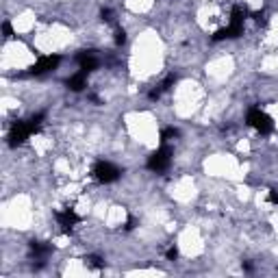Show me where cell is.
Here are the masks:
<instances>
[{"label": "cell", "mask_w": 278, "mask_h": 278, "mask_svg": "<svg viewBox=\"0 0 278 278\" xmlns=\"http://www.w3.org/2000/svg\"><path fill=\"white\" fill-rule=\"evenodd\" d=\"M254 17V22L257 24H268V15H265V11H254V13H250Z\"/></svg>", "instance_id": "obj_14"}, {"label": "cell", "mask_w": 278, "mask_h": 278, "mask_svg": "<svg viewBox=\"0 0 278 278\" xmlns=\"http://www.w3.org/2000/svg\"><path fill=\"white\" fill-rule=\"evenodd\" d=\"M31 254L37 261H44L46 257L52 254V246L46 244V241H31Z\"/></svg>", "instance_id": "obj_10"}, {"label": "cell", "mask_w": 278, "mask_h": 278, "mask_svg": "<svg viewBox=\"0 0 278 278\" xmlns=\"http://www.w3.org/2000/svg\"><path fill=\"white\" fill-rule=\"evenodd\" d=\"M246 122H248V126H252L254 131L261 133V135H270L272 131H274V120L265 113L261 106H252V109H248Z\"/></svg>", "instance_id": "obj_4"}, {"label": "cell", "mask_w": 278, "mask_h": 278, "mask_svg": "<svg viewBox=\"0 0 278 278\" xmlns=\"http://www.w3.org/2000/svg\"><path fill=\"white\" fill-rule=\"evenodd\" d=\"M170 165H172V148L168 144H161V148H157L146 161V168L155 174H163Z\"/></svg>", "instance_id": "obj_3"}, {"label": "cell", "mask_w": 278, "mask_h": 278, "mask_svg": "<svg viewBox=\"0 0 278 278\" xmlns=\"http://www.w3.org/2000/svg\"><path fill=\"white\" fill-rule=\"evenodd\" d=\"M85 263L90 265L92 270H102V268H104V261H102V257H98V254H90V257L85 259Z\"/></svg>", "instance_id": "obj_12"}, {"label": "cell", "mask_w": 278, "mask_h": 278, "mask_svg": "<svg viewBox=\"0 0 278 278\" xmlns=\"http://www.w3.org/2000/svg\"><path fill=\"white\" fill-rule=\"evenodd\" d=\"M248 15H250V11H248L244 4H235V7L230 9V22H228L230 39H235V37H239V35H244V22H246Z\"/></svg>", "instance_id": "obj_5"}, {"label": "cell", "mask_w": 278, "mask_h": 278, "mask_svg": "<svg viewBox=\"0 0 278 278\" xmlns=\"http://www.w3.org/2000/svg\"><path fill=\"white\" fill-rule=\"evenodd\" d=\"M66 85H68V90L70 92H85L87 90V85H90V81H87V72H83V70H79L76 74H72L70 79L66 81Z\"/></svg>", "instance_id": "obj_9"}, {"label": "cell", "mask_w": 278, "mask_h": 278, "mask_svg": "<svg viewBox=\"0 0 278 278\" xmlns=\"http://www.w3.org/2000/svg\"><path fill=\"white\" fill-rule=\"evenodd\" d=\"M113 41H115V46L120 48V46L126 44V31H124L122 26H115V35H113Z\"/></svg>", "instance_id": "obj_13"}, {"label": "cell", "mask_w": 278, "mask_h": 278, "mask_svg": "<svg viewBox=\"0 0 278 278\" xmlns=\"http://www.w3.org/2000/svg\"><path fill=\"white\" fill-rule=\"evenodd\" d=\"M59 63H61V57H59V55L39 57V61L31 68V74L33 76H44V74H48V72H55V70L59 68Z\"/></svg>", "instance_id": "obj_7"}, {"label": "cell", "mask_w": 278, "mask_h": 278, "mask_svg": "<svg viewBox=\"0 0 278 278\" xmlns=\"http://www.w3.org/2000/svg\"><path fill=\"white\" fill-rule=\"evenodd\" d=\"M44 122H46V113H44V111H39V113H33L28 120H17V122H13V124H11V131H9V146L11 148L22 146L28 137H33V135H37L41 131Z\"/></svg>", "instance_id": "obj_1"}, {"label": "cell", "mask_w": 278, "mask_h": 278, "mask_svg": "<svg viewBox=\"0 0 278 278\" xmlns=\"http://www.w3.org/2000/svg\"><path fill=\"white\" fill-rule=\"evenodd\" d=\"M122 174H124L122 168H117V165L111 163V161H104V159L96 161L93 168H92V179L96 183H100V185H111V183L120 181Z\"/></svg>", "instance_id": "obj_2"}, {"label": "cell", "mask_w": 278, "mask_h": 278, "mask_svg": "<svg viewBox=\"0 0 278 278\" xmlns=\"http://www.w3.org/2000/svg\"><path fill=\"white\" fill-rule=\"evenodd\" d=\"M241 268H244V272H248V274H250V272L254 270V265L250 261H244V263H241Z\"/></svg>", "instance_id": "obj_20"}, {"label": "cell", "mask_w": 278, "mask_h": 278, "mask_svg": "<svg viewBox=\"0 0 278 278\" xmlns=\"http://www.w3.org/2000/svg\"><path fill=\"white\" fill-rule=\"evenodd\" d=\"M2 33H4V37H13V28H11V22L9 20H4L2 22Z\"/></svg>", "instance_id": "obj_17"}, {"label": "cell", "mask_w": 278, "mask_h": 278, "mask_svg": "<svg viewBox=\"0 0 278 278\" xmlns=\"http://www.w3.org/2000/svg\"><path fill=\"white\" fill-rule=\"evenodd\" d=\"M135 226H137V220H135L133 215H128V220H126V224H124V230H133Z\"/></svg>", "instance_id": "obj_19"}, {"label": "cell", "mask_w": 278, "mask_h": 278, "mask_svg": "<svg viewBox=\"0 0 278 278\" xmlns=\"http://www.w3.org/2000/svg\"><path fill=\"white\" fill-rule=\"evenodd\" d=\"M55 217H57V224L61 226V230L66 235L72 233L76 224H81V215L74 209H70V206H66V209H61V211H55Z\"/></svg>", "instance_id": "obj_6"}, {"label": "cell", "mask_w": 278, "mask_h": 278, "mask_svg": "<svg viewBox=\"0 0 278 278\" xmlns=\"http://www.w3.org/2000/svg\"><path fill=\"white\" fill-rule=\"evenodd\" d=\"M76 63H79V68L87 74L93 72V70H98V66H100V61H98V57H96L93 50H81L79 55H76Z\"/></svg>", "instance_id": "obj_8"}, {"label": "cell", "mask_w": 278, "mask_h": 278, "mask_svg": "<svg viewBox=\"0 0 278 278\" xmlns=\"http://www.w3.org/2000/svg\"><path fill=\"white\" fill-rule=\"evenodd\" d=\"M90 100H92V102H96V104H100V98L96 96V93H90Z\"/></svg>", "instance_id": "obj_21"}, {"label": "cell", "mask_w": 278, "mask_h": 278, "mask_svg": "<svg viewBox=\"0 0 278 278\" xmlns=\"http://www.w3.org/2000/svg\"><path fill=\"white\" fill-rule=\"evenodd\" d=\"M100 20H102V22H115V17H113V11H111L109 7H106V9H102V11H100Z\"/></svg>", "instance_id": "obj_15"}, {"label": "cell", "mask_w": 278, "mask_h": 278, "mask_svg": "<svg viewBox=\"0 0 278 278\" xmlns=\"http://www.w3.org/2000/svg\"><path fill=\"white\" fill-rule=\"evenodd\" d=\"M165 257H168V261H176V259H179V248H176V246H170L168 252H165Z\"/></svg>", "instance_id": "obj_16"}, {"label": "cell", "mask_w": 278, "mask_h": 278, "mask_svg": "<svg viewBox=\"0 0 278 278\" xmlns=\"http://www.w3.org/2000/svg\"><path fill=\"white\" fill-rule=\"evenodd\" d=\"M268 202L278 206V191H276V189H270V191H268Z\"/></svg>", "instance_id": "obj_18"}, {"label": "cell", "mask_w": 278, "mask_h": 278, "mask_svg": "<svg viewBox=\"0 0 278 278\" xmlns=\"http://www.w3.org/2000/svg\"><path fill=\"white\" fill-rule=\"evenodd\" d=\"M176 137H179V128H174V126H168L161 131V144H168V141H172Z\"/></svg>", "instance_id": "obj_11"}]
</instances>
